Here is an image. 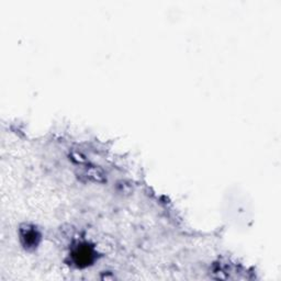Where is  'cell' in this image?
Instances as JSON below:
<instances>
[{"label": "cell", "instance_id": "1", "mask_svg": "<svg viewBox=\"0 0 281 281\" xmlns=\"http://www.w3.org/2000/svg\"><path fill=\"white\" fill-rule=\"evenodd\" d=\"M80 178L86 179V181L91 182H103L106 181V174L102 169L98 167H86L79 173Z\"/></svg>", "mask_w": 281, "mask_h": 281}]
</instances>
